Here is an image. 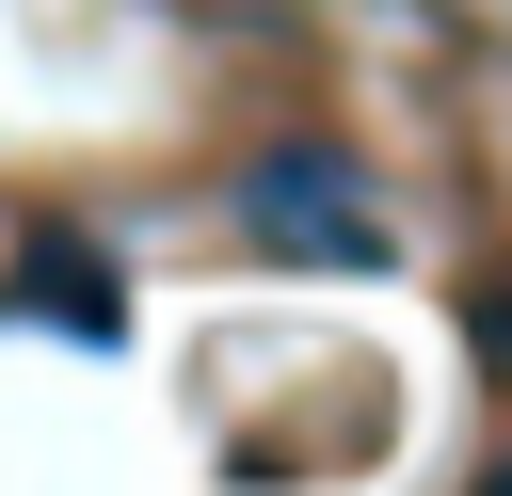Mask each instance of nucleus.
Wrapping results in <instances>:
<instances>
[{"label":"nucleus","mask_w":512,"mask_h":496,"mask_svg":"<svg viewBox=\"0 0 512 496\" xmlns=\"http://www.w3.org/2000/svg\"><path fill=\"white\" fill-rule=\"evenodd\" d=\"M240 224H256L272 256H320V272H384V256H400L384 208H368V176L320 160V144H272V160L240 176Z\"/></svg>","instance_id":"1"},{"label":"nucleus","mask_w":512,"mask_h":496,"mask_svg":"<svg viewBox=\"0 0 512 496\" xmlns=\"http://www.w3.org/2000/svg\"><path fill=\"white\" fill-rule=\"evenodd\" d=\"M480 496H512V464H480Z\"/></svg>","instance_id":"3"},{"label":"nucleus","mask_w":512,"mask_h":496,"mask_svg":"<svg viewBox=\"0 0 512 496\" xmlns=\"http://www.w3.org/2000/svg\"><path fill=\"white\" fill-rule=\"evenodd\" d=\"M16 304H32V320H64V336H112V320H128V304H112V272H96L80 240H32V256H16Z\"/></svg>","instance_id":"2"}]
</instances>
